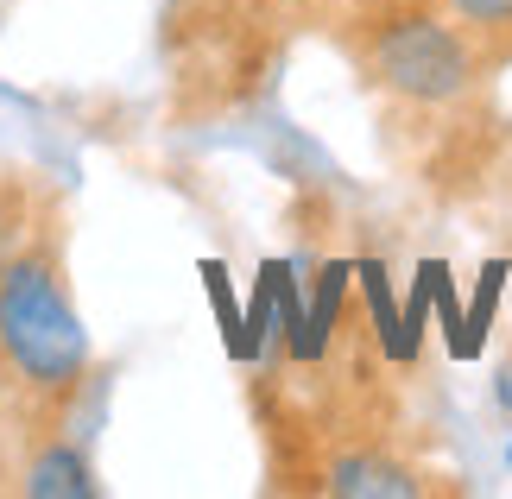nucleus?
<instances>
[{"label":"nucleus","instance_id":"obj_1","mask_svg":"<svg viewBox=\"0 0 512 499\" xmlns=\"http://www.w3.org/2000/svg\"><path fill=\"white\" fill-rule=\"evenodd\" d=\"M89 367L95 348L57 266V241L32 247L0 272V386L13 392L19 411L57 424L89 386Z\"/></svg>","mask_w":512,"mask_h":499},{"label":"nucleus","instance_id":"obj_2","mask_svg":"<svg viewBox=\"0 0 512 499\" xmlns=\"http://www.w3.org/2000/svg\"><path fill=\"white\" fill-rule=\"evenodd\" d=\"M361 64L392 102H405V108H456L462 95L481 83L487 57L449 13L399 7V13H386V19L367 26Z\"/></svg>","mask_w":512,"mask_h":499},{"label":"nucleus","instance_id":"obj_3","mask_svg":"<svg viewBox=\"0 0 512 499\" xmlns=\"http://www.w3.org/2000/svg\"><path fill=\"white\" fill-rule=\"evenodd\" d=\"M32 247H51V209L26 177L0 171V272L13 259H26Z\"/></svg>","mask_w":512,"mask_h":499},{"label":"nucleus","instance_id":"obj_4","mask_svg":"<svg viewBox=\"0 0 512 499\" xmlns=\"http://www.w3.org/2000/svg\"><path fill=\"white\" fill-rule=\"evenodd\" d=\"M19 493H32V499H89L95 493V474L89 462L70 449V436H45L26 462H19Z\"/></svg>","mask_w":512,"mask_h":499},{"label":"nucleus","instance_id":"obj_5","mask_svg":"<svg viewBox=\"0 0 512 499\" xmlns=\"http://www.w3.org/2000/svg\"><path fill=\"white\" fill-rule=\"evenodd\" d=\"M443 13L475 38L487 64L512 57V0H443Z\"/></svg>","mask_w":512,"mask_h":499},{"label":"nucleus","instance_id":"obj_6","mask_svg":"<svg viewBox=\"0 0 512 499\" xmlns=\"http://www.w3.org/2000/svg\"><path fill=\"white\" fill-rule=\"evenodd\" d=\"M329 487L336 493H418V481L399 462H386V455H342L329 468Z\"/></svg>","mask_w":512,"mask_h":499}]
</instances>
